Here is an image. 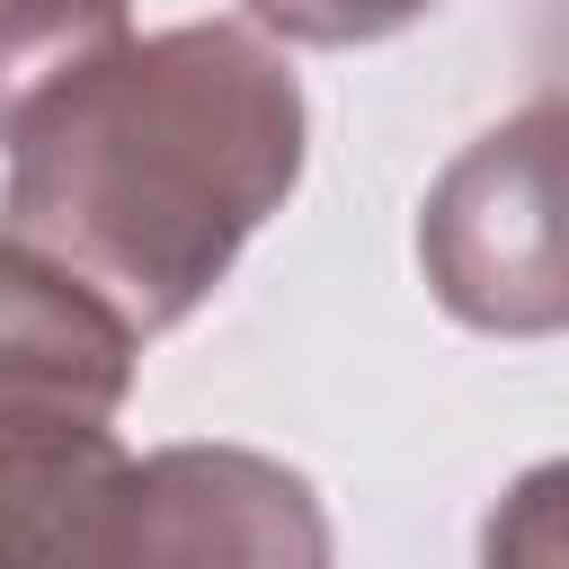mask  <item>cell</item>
Masks as SVG:
<instances>
[{"label": "cell", "instance_id": "6da1fadb", "mask_svg": "<svg viewBox=\"0 0 569 569\" xmlns=\"http://www.w3.org/2000/svg\"><path fill=\"white\" fill-rule=\"evenodd\" d=\"M302 80L258 27L124 36L9 133L0 240L71 267L133 338L178 329L302 178Z\"/></svg>", "mask_w": 569, "mask_h": 569}, {"label": "cell", "instance_id": "7a4b0ae2", "mask_svg": "<svg viewBox=\"0 0 569 569\" xmlns=\"http://www.w3.org/2000/svg\"><path fill=\"white\" fill-rule=\"evenodd\" d=\"M0 569H338L320 489L258 445L71 427L0 453Z\"/></svg>", "mask_w": 569, "mask_h": 569}, {"label": "cell", "instance_id": "3957f363", "mask_svg": "<svg viewBox=\"0 0 569 569\" xmlns=\"http://www.w3.org/2000/svg\"><path fill=\"white\" fill-rule=\"evenodd\" d=\"M551 133L560 107L533 98L516 124L480 133L427 196L418 258L453 320L542 338L560 329V240H551Z\"/></svg>", "mask_w": 569, "mask_h": 569}, {"label": "cell", "instance_id": "277c9868", "mask_svg": "<svg viewBox=\"0 0 569 569\" xmlns=\"http://www.w3.org/2000/svg\"><path fill=\"white\" fill-rule=\"evenodd\" d=\"M133 320L71 267L0 240V453L71 427H116L133 391Z\"/></svg>", "mask_w": 569, "mask_h": 569}, {"label": "cell", "instance_id": "5b68a950", "mask_svg": "<svg viewBox=\"0 0 569 569\" xmlns=\"http://www.w3.org/2000/svg\"><path fill=\"white\" fill-rule=\"evenodd\" d=\"M133 36L124 0H0V142L36 98H53L80 62Z\"/></svg>", "mask_w": 569, "mask_h": 569}, {"label": "cell", "instance_id": "8992f818", "mask_svg": "<svg viewBox=\"0 0 569 569\" xmlns=\"http://www.w3.org/2000/svg\"><path fill=\"white\" fill-rule=\"evenodd\" d=\"M240 9L276 36H293V44H382L445 0H240Z\"/></svg>", "mask_w": 569, "mask_h": 569}]
</instances>
